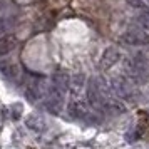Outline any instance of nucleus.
<instances>
[{"instance_id": "obj_7", "label": "nucleus", "mask_w": 149, "mask_h": 149, "mask_svg": "<svg viewBox=\"0 0 149 149\" xmlns=\"http://www.w3.org/2000/svg\"><path fill=\"white\" fill-rule=\"evenodd\" d=\"M121 59V52L117 47H107L102 54V59H101V69L102 70H109L114 64H117Z\"/></svg>"}, {"instance_id": "obj_1", "label": "nucleus", "mask_w": 149, "mask_h": 149, "mask_svg": "<svg viewBox=\"0 0 149 149\" xmlns=\"http://www.w3.org/2000/svg\"><path fill=\"white\" fill-rule=\"evenodd\" d=\"M112 92L116 94V97H122V99H134L137 95V87H136L134 81L131 77H116L111 82Z\"/></svg>"}, {"instance_id": "obj_2", "label": "nucleus", "mask_w": 149, "mask_h": 149, "mask_svg": "<svg viewBox=\"0 0 149 149\" xmlns=\"http://www.w3.org/2000/svg\"><path fill=\"white\" fill-rule=\"evenodd\" d=\"M49 92L47 82L44 77H39V75H32L27 81V86H25V94H27L29 101L30 102H37L44 99Z\"/></svg>"}, {"instance_id": "obj_15", "label": "nucleus", "mask_w": 149, "mask_h": 149, "mask_svg": "<svg viewBox=\"0 0 149 149\" xmlns=\"http://www.w3.org/2000/svg\"><path fill=\"white\" fill-rule=\"evenodd\" d=\"M8 25H10V22H8V20L0 19V34H2V32H5V30L8 29Z\"/></svg>"}, {"instance_id": "obj_4", "label": "nucleus", "mask_w": 149, "mask_h": 149, "mask_svg": "<svg viewBox=\"0 0 149 149\" xmlns=\"http://www.w3.org/2000/svg\"><path fill=\"white\" fill-rule=\"evenodd\" d=\"M119 42L131 47H146L149 45V35L142 30H126L119 37Z\"/></svg>"}, {"instance_id": "obj_14", "label": "nucleus", "mask_w": 149, "mask_h": 149, "mask_svg": "<svg viewBox=\"0 0 149 149\" xmlns=\"http://www.w3.org/2000/svg\"><path fill=\"white\" fill-rule=\"evenodd\" d=\"M20 109H22V104H14V106H12V119H14V121H17V119H19V117H20Z\"/></svg>"}, {"instance_id": "obj_12", "label": "nucleus", "mask_w": 149, "mask_h": 149, "mask_svg": "<svg viewBox=\"0 0 149 149\" xmlns=\"http://www.w3.org/2000/svg\"><path fill=\"white\" fill-rule=\"evenodd\" d=\"M0 72L5 75L7 79H17L19 75V65L12 61H0Z\"/></svg>"}, {"instance_id": "obj_9", "label": "nucleus", "mask_w": 149, "mask_h": 149, "mask_svg": "<svg viewBox=\"0 0 149 149\" xmlns=\"http://www.w3.org/2000/svg\"><path fill=\"white\" fill-rule=\"evenodd\" d=\"M84 84H86V75L82 72H77L70 77V86H69V92H70V97H77L81 95L82 89H84Z\"/></svg>"}, {"instance_id": "obj_3", "label": "nucleus", "mask_w": 149, "mask_h": 149, "mask_svg": "<svg viewBox=\"0 0 149 149\" xmlns=\"http://www.w3.org/2000/svg\"><path fill=\"white\" fill-rule=\"evenodd\" d=\"M91 107H92V106L89 104L87 99H81V95H77V97H70L67 111L74 119L91 121V114H92V109Z\"/></svg>"}, {"instance_id": "obj_16", "label": "nucleus", "mask_w": 149, "mask_h": 149, "mask_svg": "<svg viewBox=\"0 0 149 149\" xmlns=\"http://www.w3.org/2000/svg\"><path fill=\"white\" fill-rule=\"evenodd\" d=\"M142 2H146V3H148V5H149V0H142Z\"/></svg>"}, {"instance_id": "obj_6", "label": "nucleus", "mask_w": 149, "mask_h": 149, "mask_svg": "<svg viewBox=\"0 0 149 149\" xmlns=\"http://www.w3.org/2000/svg\"><path fill=\"white\" fill-rule=\"evenodd\" d=\"M87 101H89V104L92 106L94 111H102V112H106V101H104L102 94L99 92V89H97L94 81H91L89 86H87Z\"/></svg>"}, {"instance_id": "obj_11", "label": "nucleus", "mask_w": 149, "mask_h": 149, "mask_svg": "<svg viewBox=\"0 0 149 149\" xmlns=\"http://www.w3.org/2000/svg\"><path fill=\"white\" fill-rule=\"evenodd\" d=\"M17 47V37L15 35H3L0 37V57L10 54Z\"/></svg>"}, {"instance_id": "obj_5", "label": "nucleus", "mask_w": 149, "mask_h": 149, "mask_svg": "<svg viewBox=\"0 0 149 149\" xmlns=\"http://www.w3.org/2000/svg\"><path fill=\"white\" fill-rule=\"evenodd\" d=\"M64 94L65 92H62V91L50 86L47 95H45V107L54 114H61L62 109H64Z\"/></svg>"}, {"instance_id": "obj_10", "label": "nucleus", "mask_w": 149, "mask_h": 149, "mask_svg": "<svg viewBox=\"0 0 149 149\" xmlns=\"http://www.w3.org/2000/svg\"><path fill=\"white\" fill-rule=\"evenodd\" d=\"M25 126H27L30 131H34V132H42L44 129H45V121H44V117L39 114H29L25 117Z\"/></svg>"}, {"instance_id": "obj_13", "label": "nucleus", "mask_w": 149, "mask_h": 149, "mask_svg": "<svg viewBox=\"0 0 149 149\" xmlns=\"http://www.w3.org/2000/svg\"><path fill=\"white\" fill-rule=\"evenodd\" d=\"M137 24H139L144 30H149V12H142V14L137 17Z\"/></svg>"}, {"instance_id": "obj_8", "label": "nucleus", "mask_w": 149, "mask_h": 149, "mask_svg": "<svg viewBox=\"0 0 149 149\" xmlns=\"http://www.w3.org/2000/svg\"><path fill=\"white\" fill-rule=\"evenodd\" d=\"M50 86L65 92V91H69V86H70V77L65 70H55L54 75H52V84Z\"/></svg>"}]
</instances>
